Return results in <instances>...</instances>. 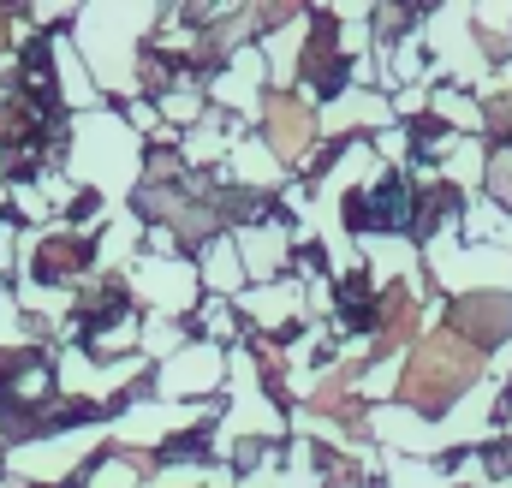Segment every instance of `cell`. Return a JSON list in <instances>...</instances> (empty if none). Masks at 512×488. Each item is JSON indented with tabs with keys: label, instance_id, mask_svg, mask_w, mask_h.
<instances>
[{
	"label": "cell",
	"instance_id": "277c9868",
	"mask_svg": "<svg viewBox=\"0 0 512 488\" xmlns=\"http://www.w3.org/2000/svg\"><path fill=\"white\" fill-rule=\"evenodd\" d=\"M459 334H471V340H501V328H512V304L507 298H471V304H459Z\"/></svg>",
	"mask_w": 512,
	"mask_h": 488
},
{
	"label": "cell",
	"instance_id": "6da1fadb",
	"mask_svg": "<svg viewBox=\"0 0 512 488\" xmlns=\"http://www.w3.org/2000/svg\"><path fill=\"white\" fill-rule=\"evenodd\" d=\"M471 369H477V352L465 346V340H453V334H435L423 352H417V364L405 375V393L423 405V411H441L465 381H471Z\"/></svg>",
	"mask_w": 512,
	"mask_h": 488
},
{
	"label": "cell",
	"instance_id": "3957f363",
	"mask_svg": "<svg viewBox=\"0 0 512 488\" xmlns=\"http://www.w3.org/2000/svg\"><path fill=\"white\" fill-rule=\"evenodd\" d=\"M268 137H274L280 155H298V149L310 143V114H304V102L274 96V102H268Z\"/></svg>",
	"mask_w": 512,
	"mask_h": 488
},
{
	"label": "cell",
	"instance_id": "7a4b0ae2",
	"mask_svg": "<svg viewBox=\"0 0 512 488\" xmlns=\"http://www.w3.org/2000/svg\"><path fill=\"white\" fill-rule=\"evenodd\" d=\"M405 215H411V185L405 179H387L382 203H346V221H358V227H399Z\"/></svg>",
	"mask_w": 512,
	"mask_h": 488
},
{
	"label": "cell",
	"instance_id": "5b68a950",
	"mask_svg": "<svg viewBox=\"0 0 512 488\" xmlns=\"http://www.w3.org/2000/svg\"><path fill=\"white\" fill-rule=\"evenodd\" d=\"M84 256H90L84 244H66V250H60V244H48V250H42V280H54L60 268H78Z\"/></svg>",
	"mask_w": 512,
	"mask_h": 488
}]
</instances>
